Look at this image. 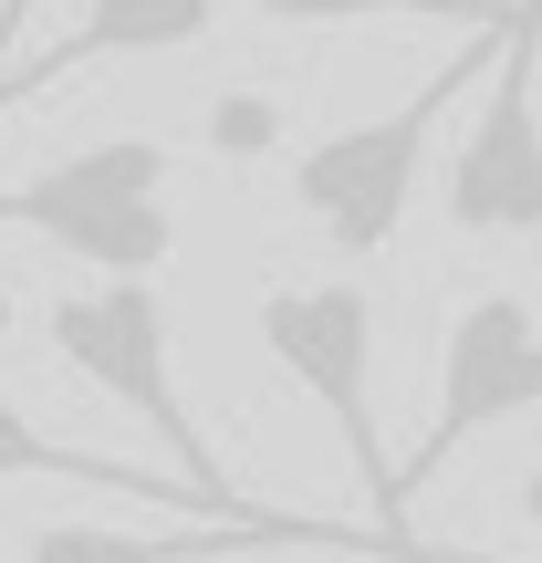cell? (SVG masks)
Returning a JSON list of instances; mask_svg holds the SVG:
<instances>
[{
  "label": "cell",
  "mask_w": 542,
  "mask_h": 563,
  "mask_svg": "<svg viewBox=\"0 0 542 563\" xmlns=\"http://www.w3.org/2000/svg\"><path fill=\"white\" fill-rule=\"evenodd\" d=\"M501 42H511V21H501V32H469L418 95H397L386 115H365V125L313 136L292 157V209L334 251H355V262H365V251H386V241H397V220H407V199H418V167H428V146H439L449 104L480 95V84L501 74Z\"/></svg>",
  "instance_id": "obj_1"
},
{
  "label": "cell",
  "mask_w": 542,
  "mask_h": 563,
  "mask_svg": "<svg viewBox=\"0 0 542 563\" xmlns=\"http://www.w3.org/2000/svg\"><path fill=\"white\" fill-rule=\"evenodd\" d=\"M167 157L157 136H95L74 157L32 167L21 188H0V230H32L63 262H84L95 282H157V262L178 251V209H167Z\"/></svg>",
  "instance_id": "obj_2"
},
{
  "label": "cell",
  "mask_w": 542,
  "mask_h": 563,
  "mask_svg": "<svg viewBox=\"0 0 542 563\" xmlns=\"http://www.w3.org/2000/svg\"><path fill=\"white\" fill-rule=\"evenodd\" d=\"M42 344L63 355V376H84L95 397H115L125 418H146V439H167L188 490H209L220 511H251L230 490V470L209 460V428L178 397V334H167L157 282H74V292L42 302Z\"/></svg>",
  "instance_id": "obj_3"
},
{
  "label": "cell",
  "mask_w": 542,
  "mask_h": 563,
  "mask_svg": "<svg viewBox=\"0 0 542 563\" xmlns=\"http://www.w3.org/2000/svg\"><path fill=\"white\" fill-rule=\"evenodd\" d=\"M262 344H272L281 376L334 418V439H344V460H355L365 501L386 511V532L418 543V532H407L397 449H386V428H376V302H365V282H272L262 292Z\"/></svg>",
  "instance_id": "obj_4"
},
{
  "label": "cell",
  "mask_w": 542,
  "mask_h": 563,
  "mask_svg": "<svg viewBox=\"0 0 542 563\" xmlns=\"http://www.w3.org/2000/svg\"><path fill=\"white\" fill-rule=\"evenodd\" d=\"M532 74H542V0H511L501 74L480 84V115H469L460 157L439 167L460 241H542V104H532Z\"/></svg>",
  "instance_id": "obj_5"
},
{
  "label": "cell",
  "mask_w": 542,
  "mask_h": 563,
  "mask_svg": "<svg viewBox=\"0 0 542 563\" xmlns=\"http://www.w3.org/2000/svg\"><path fill=\"white\" fill-rule=\"evenodd\" d=\"M532 407H542V313L522 292H480L439 344V407H428V439L397 460V481L428 490L480 428H511Z\"/></svg>",
  "instance_id": "obj_6"
},
{
  "label": "cell",
  "mask_w": 542,
  "mask_h": 563,
  "mask_svg": "<svg viewBox=\"0 0 542 563\" xmlns=\"http://www.w3.org/2000/svg\"><path fill=\"white\" fill-rule=\"evenodd\" d=\"M365 553V563H469V553H428V543H386L355 522H302V511H251V522H167V532H125V522H42L21 563H241V553Z\"/></svg>",
  "instance_id": "obj_7"
},
{
  "label": "cell",
  "mask_w": 542,
  "mask_h": 563,
  "mask_svg": "<svg viewBox=\"0 0 542 563\" xmlns=\"http://www.w3.org/2000/svg\"><path fill=\"white\" fill-rule=\"evenodd\" d=\"M209 21H220V0H84V21L53 42V53H32V63H11V74H0V115H11V104H42L53 84L95 74V63L188 53V42H209Z\"/></svg>",
  "instance_id": "obj_8"
},
{
  "label": "cell",
  "mask_w": 542,
  "mask_h": 563,
  "mask_svg": "<svg viewBox=\"0 0 542 563\" xmlns=\"http://www.w3.org/2000/svg\"><path fill=\"white\" fill-rule=\"evenodd\" d=\"M0 481H84V490H115V501H146V511H199V522H251V511H220L209 490H188L178 470H136V460H104V449H74V439H42L11 397H0Z\"/></svg>",
  "instance_id": "obj_9"
},
{
  "label": "cell",
  "mask_w": 542,
  "mask_h": 563,
  "mask_svg": "<svg viewBox=\"0 0 542 563\" xmlns=\"http://www.w3.org/2000/svg\"><path fill=\"white\" fill-rule=\"evenodd\" d=\"M251 21H272V32H344V21H469V32H501L511 0H251Z\"/></svg>",
  "instance_id": "obj_10"
},
{
  "label": "cell",
  "mask_w": 542,
  "mask_h": 563,
  "mask_svg": "<svg viewBox=\"0 0 542 563\" xmlns=\"http://www.w3.org/2000/svg\"><path fill=\"white\" fill-rule=\"evenodd\" d=\"M209 146H220V157H262V146H281V104L272 95H220V104H209Z\"/></svg>",
  "instance_id": "obj_11"
},
{
  "label": "cell",
  "mask_w": 542,
  "mask_h": 563,
  "mask_svg": "<svg viewBox=\"0 0 542 563\" xmlns=\"http://www.w3.org/2000/svg\"><path fill=\"white\" fill-rule=\"evenodd\" d=\"M32 11H42V0H0V53L21 42V21H32ZM0 74H11V63H0Z\"/></svg>",
  "instance_id": "obj_12"
},
{
  "label": "cell",
  "mask_w": 542,
  "mask_h": 563,
  "mask_svg": "<svg viewBox=\"0 0 542 563\" xmlns=\"http://www.w3.org/2000/svg\"><path fill=\"white\" fill-rule=\"evenodd\" d=\"M522 511H532V522H542V470H532V481H522Z\"/></svg>",
  "instance_id": "obj_13"
},
{
  "label": "cell",
  "mask_w": 542,
  "mask_h": 563,
  "mask_svg": "<svg viewBox=\"0 0 542 563\" xmlns=\"http://www.w3.org/2000/svg\"><path fill=\"white\" fill-rule=\"evenodd\" d=\"M0 323H11V292H0Z\"/></svg>",
  "instance_id": "obj_14"
},
{
  "label": "cell",
  "mask_w": 542,
  "mask_h": 563,
  "mask_svg": "<svg viewBox=\"0 0 542 563\" xmlns=\"http://www.w3.org/2000/svg\"><path fill=\"white\" fill-rule=\"evenodd\" d=\"M469 563H490V553H469Z\"/></svg>",
  "instance_id": "obj_15"
},
{
  "label": "cell",
  "mask_w": 542,
  "mask_h": 563,
  "mask_svg": "<svg viewBox=\"0 0 542 563\" xmlns=\"http://www.w3.org/2000/svg\"><path fill=\"white\" fill-rule=\"evenodd\" d=\"M0 63H11V53H0Z\"/></svg>",
  "instance_id": "obj_16"
}]
</instances>
